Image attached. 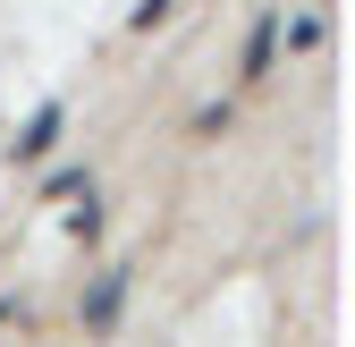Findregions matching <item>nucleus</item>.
I'll return each mask as SVG.
<instances>
[{
    "label": "nucleus",
    "mask_w": 355,
    "mask_h": 347,
    "mask_svg": "<svg viewBox=\"0 0 355 347\" xmlns=\"http://www.w3.org/2000/svg\"><path fill=\"white\" fill-rule=\"evenodd\" d=\"M60 127H68V110H60V102H42V110L26 119V136H17L9 153H17V161H42V153H51V144H60Z\"/></svg>",
    "instance_id": "nucleus-1"
},
{
    "label": "nucleus",
    "mask_w": 355,
    "mask_h": 347,
    "mask_svg": "<svg viewBox=\"0 0 355 347\" xmlns=\"http://www.w3.org/2000/svg\"><path fill=\"white\" fill-rule=\"evenodd\" d=\"M271 51H279V17H262V26H254V42H245V76L271 68Z\"/></svg>",
    "instance_id": "nucleus-2"
},
{
    "label": "nucleus",
    "mask_w": 355,
    "mask_h": 347,
    "mask_svg": "<svg viewBox=\"0 0 355 347\" xmlns=\"http://www.w3.org/2000/svg\"><path fill=\"white\" fill-rule=\"evenodd\" d=\"M119 296H127V280H119V271H110V280H102V288H94V305H85V314H94V322H110V314H119Z\"/></svg>",
    "instance_id": "nucleus-3"
}]
</instances>
